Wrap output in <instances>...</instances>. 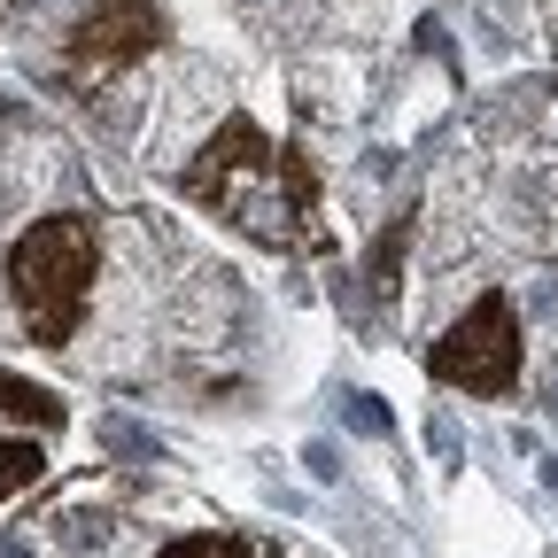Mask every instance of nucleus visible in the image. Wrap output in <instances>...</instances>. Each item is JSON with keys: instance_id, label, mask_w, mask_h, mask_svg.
I'll return each instance as SVG.
<instances>
[{"instance_id": "f257e3e1", "label": "nucleus", "mask_w": 558, "mask_h": 558, "mask_svg": "<svg viewBox=\"0 0 558 558\" xmlns=\"http://www.w3.org/2000/svg\"><path fill=\"white\" fill-rule=\"evenodd\" d=\"M179 194H186L194 209H209L218 226H233L241 241L271 248V256H326V248H333L318 163L295 148V140H271L248 109H233V117L186 156Z\"/></svg>"}, {"instance_id": "f03ea898", "label": "nucleus", "mask_w": 558, "mask_h": 558, "mask_svg": "<svg viewBox=\"0 0 558 558\" xmlns=\"http://www.w3.org/2000/svg\"><path fill=\"white\" fill-rule=\"evenodd\" d=\"M94 279H101V226L86 218V209H54V218H39L16 256H9V295L32 326V341L62 349L70 333H78L86 303H94Z\"/></svg>"}, {"instance_id": "7ed1b4c3", "label": "nucleus", "mask_w": 558, "mask_h": 558, "mask_svg": "<svg viewBox=\"0 0 558 558\" xmlns=\"http://www.w3.org/2000/svg\"><path fill=\"white\" fill-rule=\"evenodd\" d=\"M520 365H527V333H520V303L505 288H481L427 341V380H442L458 396H481V403L520 396Z\"/></svg>"}, {"instance_id": "20e7f679", "label": "nucleus", "mask_w": 558, "mask_h": 558, "mask_svg": "<svg viewBox=\"0 0 558 558\" xmlns=\"http://www.w3.org/2000/svg\"><path fill=\"white\" fill-rule=\"evenodd\" d=\"M163 47H171L163 0H94V9L70 24V39H62V78L86 94V86H109V78H124V70H140Z\"/></svg>"}, {"instance_id": "39448f33", "label": "nucleus", "mask_w": 558, "mask_h": 558, "mask_svg": "<svg viewBox=\"0 0 558 558\" xmlns=\"http://www.w3.org/2000/svg\"><path fill=\"white\" fill-rule=\"evenodd\" d=\"M403 248H411V209H396V218L380 226V241H373V264H365V288H373V295H396V264H403Z\"/></svg>"}, {"instance_id": "423d86ee", "label": "nucleus", "mask_w": 558, "mask_h": 558, "mask_svg": "<svg viewBox=\"0 0 558 558\" xmlns=\"http://www.w3.org/2000/svg\"><path fill=\"white\" fill-rule=\"evenodd\" d=\"M156 558H256V543L233 527H194V535H171Z\"/></svg>"}, {"instance_id": "0eeeda50", "label": "nucleus", "mask_w": 558, "mask_h": 558, "mask_svg": "<svg viewBox=\"0 0 558 558\" xmlns=\"http://www.w3.org/2000/svg\"><path fill=\"white\" fill-rule=\"evenodd\" d=\"M0 411H9V418H32V427H62V403H54L47 388L16 380V373H0Z\"/></svg>"}, {"instance_id": "6e6552de", "label": "nucleus", "mask_w": 558, "mask_h": 558, "mask_svg": "<svg viewBox=\"0 0 558 558\" xmlns=\"http://www.w3.org/2000/svg\"><path fill=\"white\" fill-rule=\"evenodd\" d=\"M39 473V450H24V442H0V497H9L16 481H32Z\"/></svg>"}]
</instances>
